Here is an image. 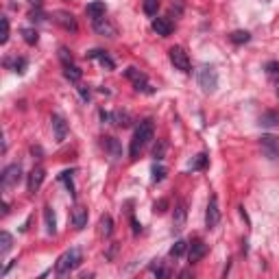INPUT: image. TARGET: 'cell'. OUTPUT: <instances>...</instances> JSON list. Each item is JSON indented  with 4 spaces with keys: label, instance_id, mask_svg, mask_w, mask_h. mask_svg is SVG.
<instances>
[{
    "label": "cell",
    "instance_id": "d6986e66",
    "mask_svg": "<svg viewBox=\"0 0 279 279\" xmlns=\"http://www.w3.org/2000/svg\"><path fill=\"white\" fill-rule=\"evenodd\" d=\"M44 221H46L48 235H52L57 231V221H55V212H52V207H44Z\"/></svg>",
    "mask_w": 279,
    "mask_h": 279
},
{
    "label": "cell",
    "instance_id": "9c48e42d",
    "mask_svg": "<svg viewBox=\"0 0 279 279\" xmlns=\"http://www.w3.org/2000/svg\"><path fill=\"white\" fill-rule=\"evenodd\" d=\"M50 122H52V133H55V142H64L66 140V135H68V125H66V120H64V116H59V113H55V116L50 118Z\"/></svg>",
    "mask_w": 279,
    "mask_h": 279
},
{
    "label": "cell",
    "instance_id": "7402d4cb",
    "mask_svg": "<svg viewBox=\"0 0 279 279\" xmlns=\"http://www.w3.org/2000/svg\"><path fill=\"white\" fill-rule=\"evenodd\" d=\"M260 122H262L264 127H277V125H279V113L268 111V113H264V116L260 118Z\"/></svg>",
    "mask_w": 279,
    "mask_h": 279
},
{
    "label": "cell",
    "instance_id": "44dd1931",
    "mask_svg": "<svg viewBox=\"0 0 279 279\" xmlns=\"http://www.w3.org/2000/svg\"><path fill=\"white\" fill-rule=\"evenodd\" d=\"M64 74H66V78H68V81H72V83H78V81H81V70H78L76 66H72V64H70V66H66Z\"/></svg>",
    "mask_w": 279,
    "mask_h": 279
},
{
    "label": "cell",
    "instance_id": "f35d334b",
    "mask_svg": "<svg viewBox=\"0 0 279 279\" xmlns=\"http://www.w3.org/2000/svg\"><path fill=\"white\" fill-rule=\"evenodd\" d=\"M31 5H35V7H42V0H31Z\"/></svg>",
    "mask_w": 279,
    "mask_h": 279
},
{
    "label": "cell",
    "instance_id": "f1b7e54d",
    "mask_svg": "<svg viewBox=\"0 0 279 279\" xmlns=\"http://www.w3.org/2000/svg\"><path fill=\"white\" fill-rule=\"evenodd\" d=\"M105 144H107V148L111 151V155H113V157H118V155H120V148H118L116 137H105Z\"/></svg>",
    "mask_w": 279,
    "mask_h": 279
},
{
    "label": "cell",
    "instance_id": "484cf974",
    "mask_svg": "<svg viewBox=\"0 0 279 279\" xmlns=\"http://www.w3.org/2000/svg\"><path fill=\"white\" fill-rule=\"evenodd\" d=\"M251 39V33H247V31H233L231 33V42L233 44H247Z\"/></svg>",
    "mask_w": 279,
    "mask_h": 279
},
{
    "label": "cell",
    "instance_id": "9a60e30c",
    "mask_svg": "<svg viewBox=\"0 0 279 279\" xmlns=\"http://www.w3.org/2000/svg\"><path fill=\"white\" fill-rule=\"evenodd\" d=\"M153 31L157 35H162V37H168V35L172 33V22L168 20V17H155L153 20Z\"/></svg>",
    "mask_w": 279,
    "mask_h": 279
},
{
    "label": "cell",
    "instance_id": "836d02e7",
    "mask_svg": "<svg viewBox=\"0 0 279 279\" xmlns=\"http://www.w3.org/2000/svg\"><path fill=\"white\" fill-rule=\"evenodd\" d=\"M0 42H3V44L9 42V20H7V17H3V37H0Z\"/></svg>",
    "mask_w": 279,
    "mask_h": 279
},
{
    "label": "cell",
    "instance_id": "7a4b0ae2",
    "mask_svg": "<svg viewBox=\"0 0 279 279\" xmlns=\"http://www.w3.org/2000/svg\"><path fill=\"white\" fill-rule=\"evenodd\" d=\"M81 262H83V257H81V251H78V249H70V251H66L64 255L57 260V275H68V273H72L74 268L81 266Z\"/></svg>",
    "mask_w": 279,
    "mask_h": 279
},
{
    "label": "cell",
    "instance_id": "52a82bcc",
    "mask_svg": "<svg viewBox=\"0 0 279 279\" xmlns=\"http://www.w3.org/2000/svg\"><path fill=\"white\" fill-rule=\"evenodd\" d=\"M221 223V209H218V196H209L207 203V212H205V225L207 229H214V227Z\"/></svg>",
    "mask_w": 279,
    "mask_h": 279
},
{
    "label": "cell",
    "instance_id": "74e56055",
    "mask_svg": "<svg viewBox=\"0 0 279 279\" xmlns=\"http://www.w3.org/2000/svg\"><path fill=\"white\" fill-rule=\"evenodd\" d=\"M78 92H81V96H83V98H85V101H87V98H90V92H87V90H85V87H78Z\"/></svg>",
    "mask_w": 279,
    "mask_h": 279
},
{
    "label": "cell",
    "instance_id": "e575fe53",
    "mask_svg": "<svg viewBox=\"0 0 279 279\" xmlns=\"http://www.w3.org/2000/svg\"><path fill=\"white\" fill-rule=\"evenodd\" d=\"M59 59L64 61V66H70V64H72V57L68 55V50H66V48H59Z\"/></svg>",
    "mask_w": 279,
    "mask_h": 279
},
{
    "label": "cell",
    "instance_id": "603a6c76",
    "mask_svg": "<svg viewBox=\"0 0 279 279\" xmlns=\"http://www.w3.org/2000/svg\"><path fill=\"white\" fill-rule=\"evenodd\" d=\"M111 231H113V221H111L109 214H105L101 218V233L103 235H111Z\"/></svg>",
    "mask_w": 279,
    "mask_h": 279
},
{
    "label": "cell",
    "instance_id": "ffe728a7",
    "mask_svg": "<svg viewBox=\"0 0 279 279\" xmlns=\"http://www.w3.org/2000/svg\"><path fill=\"white\" fill-rule=\"evenodd\" d=\"M11 247H13V238L7 231H3V233H0V253L7 255V253L11 251Z\"/></svg>",
    "mask_w": 279,
    "mask_h": 279
},
{
    "label": "cell",
    "instance_id": "ba28073f",
    "mask_svg": "<svg viewBox=\"0 0 279 279\" xmlns=\"http://www.w3.org/2000/svg\"><path fill=\"white\" fill-rule=\"evenodd\" d=\"M205 253H207V244L203 240H194V242H190V247H188V260L192 262V264H196V262H201L205 257Z\"/></svg>",
    "mask_w": 279,
    "mask_h": 279
},
{
    "label": "cell",
    "instance_id": "ab89813d",
    "mask_svg": "<svg viewBox=\"0 0 279 279\" xmlns=\"http://www.w3.org/2000/svg\"><path fill=\"white\" fill-rule=\"evenodd\" d=\"M277 96H279V81H277Z\"/></svg>",
    "mask_w": 279,
    "mask_h": 279
},
{
    "label": "cell",
    "instance_id": "f546056e",
    "mask_svg": "<svg viewBox=\"0 0 279 279\" xmlns=\"http://www.w3.org/2000/svg\"><path fill=\"white\" fill-rule=\"evenodd\" d=\"M166 177V168L164 166H153V181L157 183V181H162Z\"/></svg>",
    "mask_w": 279,
    "mask_h": 279
},
{
    "label": "cell",
    "instance_id": "cb8c5ba5",
    "mask_svg": "<svg viewBox=\"0 0 279 279\" xmlns=\"http://www.w3.org/2000/svg\"><path fill=\"white\" fill-rule=\"evenodd\" d=\"M22 37H24V42L29 44V46H35L37 39H39V35H37V31H35V29H22Z\"/></svg>",
    "mask_w": 279,
    "mask_h": 279
},
{
    "label": "cell",
    "instance_id": "3957f363",
    "mask_svg": "<svg viewBox=\"0 0 279 279\" xmlns=\"http://www.w3.org/2000/svg\"><path fill=\"white\" fill-rule=\"evenodd\" d=\"M125 74H127V78H129V81L135 85V90H137V92L153 94V87H151V83H148L146 74H142V72H140L137 68H127V70H125Z\"/></svg>",
    "mask_w": 279,
    "mask_h": 279
},
{
    "label": "cell",
    "instance_id": "1f68e13d",
    "mask_svg": "<svg viewBox=\"0 0 279 279\" xmlns=\"http://www.w3.org/2000/svg\"><path fill=\"white\" fill-rule=\"evenodd\" d=\"M205 164H207V155H205V153H201V155H196L194 164H192V170H198V168H203Z\"/></svg>",
    "mask_w": 279,
    "mask_h": 279
},
{
    "label": "cell",
    "instance_id": "83f0119b",
    "mask_svg": "<svg viewBox=\"0 0 279 279\" xmlns=\"http://www.w3.org/2000/svg\"><path fill=\"white\" fill-rule=\"evenodd\" d=\"M266 74L270 78H275V81H279V64L277 61H270V64L266 66Z\"/></svg>",
    "mask_w": 279,
    "mask_h": 279
},
{
    "label": "cell",
    "instance_id": "e0dca14e",
    "mask_svg": "<svg viewBox=\"0 0 279 279\" xmlns=\"http://www.w3.org/2000/svg\"><path fill=\"white\" fill-rule=\"evenodd\" d=\"M105 11H107V9H105V3H101V0H94V3H90V5L85 7V13L90 15L92 20H98V17H103Z\"/></svg>",
    "mask_w": 279,
    "mask_h": 279
},
{
    "label": "cell",
    "instance_id": "4316f807",
    "mask_svg": "<svg viewBox=\"0 0 279 279\" xmlns=\"http://www.w3.org/2000/svg\"><path fill=\"white\" fill-rule=\"evenodd\" d=\"M160 9V0H144V13L146 15H157Z\"/></svg>",
    "mask_w": 279,
    "mask_h": 279
},
{
    "label": "cell",
    "instance_id": "277c9868",
    "mask_svg": "<svg viewBox=\"0 0 279 279\" xmlns=\"http://www.w3.org/2000/svg\"><path fill=\"white\" fill-rule=\"evenodd\" d=\"M198 85L203 87L205 92H214L218 85V74L212 66H203L198 70Z\"/></svg>",
    "mask_w": 279,
    "mask_h": 279
},
{
    "label": "cell",
    "instance_id": "4dcf8cb0",
    "mask_svg": "<svg viewBox=\"0 0 279 279\" xmlns=\"http://www.w3.org/2000/svg\"><path fill=\"white\" fill-rule=\"evenodd\" d=\"M70 174H72V172H70V170H66V172H61V177H59V179L68 183V190H70V194L74 196V186H72V177H70Z\"/></svg>",
    "mask_w": 279,
    "mask_h": 279
},
{
    "label": "cell",
    "instance_id": "d590c367",
    "mask_svg": "<svg viewBox=\"0 0 279 279\" xmlns=\"http://www.w3.org/2000/svg\"><path fill=\"white\" fill-rule=\"evenodd\" d=\"M13 68H15V72H24V68H26V59H17Z\"/></svg>",
    "mask_w": 279,
    "mask_h": 279
},
{
    "label": "cell",
    "instance_id": "8fae6325",
    "mask_svg": "<svg viewBox=\"0 0 279 279\" xmlns=\"http://www.w3.org/2000/svg\"><path fill=\"white\" fill-rule=\"evenodd\" d=\"M44 177H46V170L42 168V166H35V168L29 172V181H26V188H29V192H37Z\"/></svg>",
    "mask_w": 279,
    "mask_h": 279
},
{
    "label": "cell",
    "instance_id": "30bf717a",
    "mask_svg": "<svg viewBox=\"0 0 279 279\" xmlns=\"http://www.w3.org/2000/svg\"><path fill=\"white\" fill-rule=\"evenodd\" d=\"M183 227H186V203L179 201L177 207H174V216H172V231L181 233Z\"/></svg>",
    "mask_w": 279,
    "mask_h": 279
},
{
    "label": "cell",
    "instance_id": "4fadbf2b",
    "mask_svg": "<svg viewBox=\"0 0 279 279\" xmlns=\"http://www.w3.org/2000/svg\"><path fill=\"white\" fill-rule=\"evenodd\" d=\"M94 31L98 35H105V37H113V35H116V26L103 15V17H98V20H94Z\"/></svg>",
    "mask_w": 279,
    "mask_h": 279
},
{
    "label": "cell",
    "instance_id": "5b68a950",
    "mask_svg": "<svg viewBox=\"0 0 279 279\" xmlns=\"http://www.w3.org/2000/svg\"><path fill=\"white\" fill-rule=\"evenodd\" d=\"M168 55H170V61H172V66L181 70V72H190V59H188V52L183 50L181 46H172L168 50Z\"/></svg>",
    "mask_w": 279,
    "mask_h": 279
},
{
    "label": "cell",
    "instance_id": "d6a6232c",
    "mask_svg": "<svg viewBox=\"0 0 279 279\" xmlns=\"http://www.w3.org/2000/svg\"><path fill=\"white\" fill-rule=\"evenodd\" d=\"M164 153H166V142L162 140V142H160V146H155L153 157H155V160H162V157H164Z\"/></svg>",
    "mask_w": 279,
    "mask_h": 279
},
{
    "label": "cell",
    "instance_id": "7c38bea8",
    "mask_svg": "<svg viewBox=\"0 0 279 279\" xmlns=\"http://www.w3.org/2000/svg\"><path fill=\"white\" fill-rule=\"evenodd\" d=\"M55 22H57L59 26H64L66 31H72V33L78 29L74 15L70 13V11H55Z\"/></svg>",
    "mask_w": 279,
    "mask_h": 279
},
{
    "label": "cell",
    "instance_id": "d4e9b609",
    "mask_svg": "<svg viewBox=\"0 0 279 279\" xmlns=\"http://www.w3.org/2000/svg\"><path fill=\"white\" fill-rule=\"evenodd\" d=\"M186 249H188V242L177 240V242L172 244V249H170V255H172V257H181L183 253H186Z\"/></svg>",
    "mask_w": 279,
    "mask_h": 279
},
{
    "label": "cell",
    "instance_id": "8992f818",
    "mask_svg": "<svg viewBox=\"0 0 279 279\" xmlns=\"http://www.w3.org/2000/svg\"><path fill=\"white\" fill-rule=\"evenodd\" d=\"M22 177V168H20V164H11V166H7V168L3 170V177H0V181H3V188H13L17 186V181H20Z\"/></svg>",
    "mask_w": 279,
    "mask_h": 279
},
{
    "label": "cell",
    "instance_id": "2e32d148",
    "mask_svg": "<svg viewBox=\"0 0 279 279\" xmlns=\"http://www.w3.org/2000/svg\"><path fill=\"white\" fill-rule=\"evenodd\" d=\"M72 225L76 227V229H83V227L87 225V209L85 207H81V205L72 207Z\"/></svg>",
    "mask_w": 279,
    "mask_h": 279
},
{
    "label": "cell",
    "instance_id": "8d00e7d4",
    "mask_svg": "<svg viewBox=\"0 0 279 279\" xmlns=\"http://www.w3.org/2000/svg\"><path fill=\"white\" fill-rule=\"evenodd\" d=\"M166 205H168V203H166V201H160V203H155V212H164V209H166Z\"/></svg>",
    "mask_w": 279,
    "mask_h": 279
},
{
    "label": "cell",
    "instance_id": "6da1fadb",
    "mask_svg": "<svg viewBox=\"0 0 279 279\" xmlns=\"http://www.w3.org/2000/svg\"><path fill=\"white\" fill-rule=\"evenodd\" d=\"M153 140V120H142L140 122V127L135 129L133 133V140H131V146H129V155L131 160H135V157L142 153V148Z\"/></svg>",
    "mask_w": 279,
    "mask_h": 279
},
{
    "label": "cell",
    "instance_id": "ac0fdd59",
    "mask_svg": "<svg viewBox=\"0 0 279 279\" xmlns=\"http://www.w3.org/2000/svg\"><path fill=\"white\" fill-rule=\"evenodd\" d=\"M87 57L98 59L101 64H103L105 68H107V70H113V66H116V64H113V59L107 55V52H103V50H92V52H87Z\"/></svg>",
    "mask_w": 279,
    "mask_h": 279
},
{
    "label": "cell",
    "instance_id": "5bb4252c",
    "mask_svg": "<svg viewBox=\"0 0 279 279\" xmlns=\"http://www.w3.org/2000/svg\"><path fill=\"white\" fill-rule=\"evenodd\" d=\"M262 148H264V153L268 157H273V160H277V157H279V140L277 137L264 135V137H262Z\"/></svg>",
    "mask_w": 279,
    "mask_h": 279
}]
</instances>
